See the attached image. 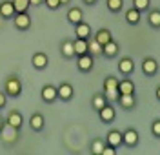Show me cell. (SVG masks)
<instances>
[{"label": "cell", "mask_w": 160, "mask_h": 155, "mask_svg": "<svg viewBox=\"0 0 160 155\" xmlns=\"http://www.w3.org/2000/svg\"><path fill=\"white\" fill-rule=\"evenodd\" d=\"M118 77H113V75H108L104 79V97L108 99V102L117 104L118 101Z\"/></svg>", "instance_id": "6da1fadb"}, {"label": "cell", "mask_w": 160, "mask_h": 155, "mask_svg": "<svg viewBox=\"0 0 160 155\" xmlns=\"http://www.w3.org/2000/svg\"><path fill=\"white\" fill-rule=\"evenodd\" d=\"M4 93L8 97H13V99H17V97L22 95V82H20V79L17 75H9L6 79V82H4Z\"/></svg>", "instance_id": "7a4b0ae2"}, {"label": "cell", "mask_w": 160, "mask_h": 155, "mask_svg": "<svg viewBox=\"0 0 160 155\" xmlns=\"http://www.w3.org/2000/svg\"><path fill=\"white\" fill-rule=\"evenodd\" d=\"M18 132L20 130H17V128H13V126H9V124L6 122L4 126H2V130H0V137H2V142L4 144H15L17 141H18Z\"/></svg>", "instance_id": "3957f363"}, {"label": "cell", "mask_w": 160, "mask_h": 155, "mask_svg": "<svg viewBox=\"0 0 160 155\" xmlns=\"http://www.w3.org/2000/svg\"><path fill=\"white\" fill-rule=\"evenodd\" d=\"M140 142V135L135 128H128L126 132H122V146H128V148H135Z\"/></svg>", "instance_id": "277c9868"}, {"label": "cell", "mask_w": 160, "mask_h": 155, "mask_svg": "<svg viewBox=\"0 0 160 155\" xmlns=\"http://www.w3.org/2000/svg\"><path fill=\"white\" fill-rule=\"evenodd\" d=\"M77 66L82 73H88L95 68V57L91 53H84V55H77Z\"/></svg>", "instance_id": "5b68a950"}, {"label": "cell", "mask_w": 160, "mask_h": 155, "mask_svg": "<svg viewBox=\"0 0 160 155\" xmlns=\"http://www.w3.org/2000/svg\"><path fill=\"white\" fill-rule=\"evenodd\" d=\"M13 24H15V28L18 31H28L31 28V15L28 11H24V13H17L15 17H13Z\"/></svg>", "instance_id": "8992f818"}, {"label": "cell", "mask_w": 160, "mask_h": 155, "mask_svg": "<svg viewBox=\"0 0 160 155\" xmlns=\"http://www.w3.org/2000/svg\"><path fill=\"white\" fill-rule=\"evenodd\" d=\"M117 104H118L122 110H126V111L135 110L137 108V97H135V93H120Z\"/></svg>", "instance_id": "52a82bcc"}, {"label": "cell", "mask_w": 160, "mask_h": 155, "mask_svg": "<svg viewBox=\"0 0 160 155\" xmlns=\"http://www.w3.org/2000/svg\"><path fill=\"white\" fill-rule=\"evenodd\" d=\"M98 117H100V122L102 124H111L115 121V117H117V110H115V106L111 102H108L104 108H100L98 110Z\"/></svg>", "instance_id": "ba28073f"}, {"label": "cell", "mask_w": 160, "mask_h": 155, "mask_svg": "<svg viewBox=\"0 0 160 155\" xmlns=\"http://www.w3.org/2000/svg\"><path fill=\"white\" fill-rule=\"evenodd\" d=\"M142 73L146 77H155L158 73V62L155 60L153 57H146L142 60Z\"/></svg>", "instance_id": "9c48e42d"}, {"label": "cell", "mask_w": 160, "mask_h": 155, "mask_svg": "<svg viewBox=\"0 0 160 155\" xmlns=\"http://www.w3.org/2000/svg\"><path fill=\"white\" fill-rule=\"evenodd\" d=\"M40 99L44 101V102H55L57 99H58V91H57V86H53V84H46L44 88H42V91H40Z\"/></svg>", "instance_id": "30bf717a"}, {"label": "cell", "mask_w": 160, "mask_h": 155, "mask_svg": "<svg viewBox=\"0 0 160 155\" xmlns=\"http://www.w3.org/2000/svg\"><path fill=\"white\" fill-rule=\"evenodd\" d=\"M15 15H17V9H15L13 2L11 0H2V4H0V17L4 20H13Z\"/></svg>", "instance_id": "8fae6325"}, {"label": "cell", "mask_w": 160, "mask_h": 155, "mask_svg": "<svg viewBox=\"0 0 160 155\" xmlns=\"http://www.w3.org/2000/svg\"><path fill=\"white\" fill-rule=\"evenodd\" d=\"M135 71V62L131 57H122L118 60V73L124 77H129L131 73Z\"/></svg>", "instance_id": "7c38bea8"}, {"label": "cell", "mask_w": 160, "mask_h": 155, "mask_svg": "<svg viewBox=\"0 0 160 155\" xmlns=\"http://www.w3.org/2000/svg\"><path fill=\"white\" fill-rule=\"evenodd\" d=\"M57 91H58V99L60 101H71L73 99V95H75V90H73V86H71L69 82H62L57 88Z\"/></svg>", "instance_id": "4fadbf2b"}, {"label": "cell", "mask_w": 160, "mask_h": 155, "mask_svg": "<svg viewBox=\"0 0 160 155\" xmlns=\"http://www.w3.org/2000/svg\"><path fill=\"white\" fill-rule=\"evenodd\" d=\"M31 64H33V68L35 70H46L48 68V64H49V59H48V55L46 53H35L33 55V59H31Z\"/></svg>", "instance_id": "5bb4252c"}, {"label": "cell", "mask_w": 160, "mask_h": 155, "mask_svg": "<svg viewBox=\"0 0 160 155\" xmlns=\"http://www.w3.org/2000/svg\"><path fill=\"white\" fill-rule=\"evenodd\" d=\"M118 51H120V46H118V42H115V40H109L108 44L102 46V55L108 57V59H115L118 55Z\"/></svg>", "instance_id": "9a60e30c"}, {"label": "cell", "mask_w": 160, "mask_h": 155, "mask_svg": "<svg viewBox=\"0 0 160 155\" xmlns=\"http://www.w3.org/2000/svg\"><path fill=\"white\" fill-rule=\"evenodd\" d=\"M75 33H77V39H86V40H89L91 39V26L88 22H78L77 26H75Z\"/></svg>", "instance_id": "2e32d148"}, {"label": "cell", "mask_w": 160, "mask_h": 155, "mask_svg": "<svg viewBox=\"0 0 160 155\" xmlns=\"http://www.w3.org/2000/svg\"><path fill=\"white\" fill-rule=\"evenodd\" d=\"M6 122L9 124V126H13V128H17V130H20L22 124H24V117H22L20 111L13 110V111H9V115L6 117Z\"/></svg>", "instance_id": "e0dca14e"}, {"label": "cell", "mask_w": 160, "mask_h": 155, "mask_svg": "<svg viewBox=\"0 0 160 155\" xmlns=\"http://www.w3.org/2000/svg\"><path fill=\"white\" fill-rule=\"evenodd\" d=\"M29 126H31L33 132H42L44 126H46V119H44V115L38 113V111L33 113L31 115V119H29Z\"/></svg>", "instance_id": "ac0fdd59"}, {"label": "cell", "mask_w": 160, "mask_h": 155, "mask_svg": "<svg viewBox=\"0 0 160 155\" xmlns=\"http://www.w3.org/2000/svg\"><path fill=\"white\" fill-rule=\"evenodd\" d=\"M106 144L120 148V146H122V132H118V130H111L109 133L106 135Z\"/></svg>", "instance_id": "d6986e66"}, {"label": "cell", "mask_w": 160, "mask_h": 155, "mask_svg": "<svg viewBox=\"0 0 160 155\" xmlns=\"http://www.w3.org/2000/svg\"><path fill=\"white\" fill-rule=\"evenodd\" d=\"M93 39L98 42L100 46H104V44H108L109 40H113V33H111L108 28H100V29L95 33V37H93Z\"/></svg>", "instance_id": "ffe728a7"}, {"label": "cell", "mask_w": 160, "mask_h": 155, "mask_svg": "<svg viewBox=\"0 0 160 155\" xmlns=\"http://www.w3.org/2000/svg\"><path fill=\"white\" fill-rule=\"evenodd\" d=\"M60 53L64 55V59H75V46H73V40L66 39V40L60 44Z\"/></svg>", "instance_id": "44dd1931"}, {"label": "cell", "mask_w": 160, "mask_h": 155, "mask_svg": "<svg viewBox=\"0 0 160 155\" xmlns=\"http://www.w3.org/2000/svg\"><path fill=\"white\" fill-rule=\"evenodd\" d=\"M82 18H84V13H82L80 8H71L68 11V22H69L71 26H77L78 22H82Z\"/></svg>", "instance_id": "7402d4cb"}, {"label": "cell", "mask_w": 160, "mask_h": 155, "mask_svg": "<svg viewBox=\"0 0 160 155\" xmlns=\"http://www.w3.org/2000/svg\"><path fill=\"white\" fill-rule=\"evenodd\" d=\"M118 91L120 93H135V82L128 79V77H124V79H120L118 80Z\"/></svg>", "instance_id": "603a6c76"}, {"label": "cell", "mask_w": 160, "mask_h": 155, "mask_svg": "<svg viewBox=\"0 0 160 155\" xmlns=\"http://www.w3.org/2000/svg\"><path fill=\"white\" fill-rule=\"evenodd\" d=\"M126 22H128L129 26H138L140 24V11L135 9V8L128 9L126 11Z\"/></svg>", "instance_id": "cb8c5ba5"}, {"label": "cell", "mask_w": 160, "mask_h": 155, "mask_svg": "<svg viewBox=\"0 0 160 155\" xmlns=\"http://www.w3.org/2000/svg\"><path fill=\"white\" fill-rule=\"evenodd\" d=\"M88 53H91L93 57H102V46L93 37L88 40Z\"/></svg>", "instance_id": "d4e9b609"}, {"label": "cell", "mask_w": 160, "mask_h": 155, "mask_svg": "<svg viewBox=\"0 0 160 155\" xmlns=\"http://www.w3.org/2000/svg\"><path fill=\"white\" fill-rule=\"evenodd\" d=\"M148 22H149L151 28L158 29L160 28V9H153L148 13Z\"/></svg>", "instance_id": "484cf974"}, {"label": "cell", "mask_w": 160, "mask_h": 155, "mask_svg": "<svg viewBox=\"0 0 160 155\" xmlns=\"http://www.w3.org/2000/svg\"><path fill=\"white\" fill-rule=\"evenodd\" d=\"M73 46H75V55H84V53H88V40H86V39H75V40H73Z\"/></svg>", "instance_id": "4316f807"}, {"label": "cell", "mask_w": 160, "mask_h": 155, "mask_svg": "<svg viewBox=\"0 0 160 155\" xmlns=\"http://www.w3.org/2000/svg\"><path fill=\"white\" fill-rule=\"evenodd\" d=\"M108 104V99L104 97V93H97V95H93V102H91V106L98 111L100 108H104Z\"/></svg>", "instance_id": "83f0119b"}, {"label": "cell", "mask_w": 160, "mask_h": 155, "mask_svg": "<svg viewBox=\"0 0 160 155\" xmlns=\"http://www.w3.org/2000/svg\"><path fill=\"white\" fill-rule=\"evenodd\" d=\"M104 146H106V141H104V139H93V142H91V153L93 155H102Z\"/></svg>", "instance_id": "f1b7e54d"}, {"label": "cell", "mask_w": 160, "mask_h": 155, "mask_svg": "<svg viewBox=\"0 0 160 155\" xmlns=\"http://www.w3.org/2000/svg\"><path fill=\"white\" fill-rule=\"evenodd\" d=\"M106 4H108V9L111 13H120L124 9V0H108Z\"/></svg>", "instance_id": "f546056e"}, {"label": "cell", "mask_w": 160, "mask_h": 155, "mask_svg": "<svg viewBox=\"0 0 160 155\" xmlns=\"http://www.w3.org/2000/svg\"><path fill=\"white\" fill-rule=\"evenodd\" d=\"M11 2H13V6H15L17 13H24V11L29 9V6H31L29 0H11Z\"/></svg>", "instance_id": "4dcf8cb0"}, {"label": "cell", "mask_w": 160, "mask_h": 155, "mask_svg": "<svg viewBox=\"0 0 160 155\" xmlns=\"http://www.w3.org/2000/svg\"><path fill=\"white\" fill-rule=\"evenodd\" d=\"M133 8L138 9L140 13H144L151 8V0H133Z\"/></svg>", "instance_id": "1f68e13d"}, {"label": "cell", "mask_w": 160, "mask_h": 155, "mask_svg": "<svg viewBox=\"0 0 160 155\" xmlns=\"http://www.w3.org/2000/svg\"><path fill=\"white\" fill-rule=\"evenodd\" d=\"M151 133L155 135L157 139H160V119H155L151 122Z\"/></svg>", "instance_id": "d6a6232c"}, {"label": "cell", "mask_w": 160, "mask_h": 155, "mask_svg": "<svg viewBox=\"0 0 160 155\" xmlns=\"http://www.w3.org/2000/svg\"><path fill=\"white\" fill-rule=\"evenodd\" d=\"M102 155H118V150H117L115 146L106 144L104 146V150H102Z\"/></svg>", "instance_id": "836d02e7"}, {"label": "cell", "mask_w": 160, "mask_h": 155, "mask_svg": "<svg viewBox=\"0 0 160 155\" xmlns=\"http://www.w3.org/2000/svg\"><path fill=\"white\" fill-rule=\"evenodd\" d=\"M46 2V6L49 8V9H58V8H62V4H60V0H44Z\"/></svg>", "instance_id": "e575fe53"}, {"label": "cell", "mask_w": 160, "mask_h": 155, "mask_svg": "<svg viewBox=\"0 0 160 155\" xmlns=\"http://www.w3.org/2000/svg\"><path fill=\"white\" fill-rule=\"evenodd\" d=\"M6 104H8V95H6L4 91H0V110H4Z\"/></svg>", "instance_id": "d590c367"}, {"label": "cell", "mask_w": 160, "mask_h": 155, "mask_svg": "<svg viewBox=\"0 0 160 155\" xmlns=\"http://www.w3.org/2000/svg\"><path fill=\"white\" fill-rule=\"evenodd\" d=\"M82 2H84L86 6H95V4H97L98 0H82Z\"/></svg>", "instance_id": "8d00e7d4"}, {"label": "cell", "mask_w": 160, "mask_h": 155, "mask_svg": "<svg viewBox=\"0 0 160 155\" xmlns=\"http://www.w3.org/2000/svg\"><path fill=\"white\" fill-rule=\"evenodd\" d=\"M31 2V6H42L44 4V0H29Z\"/></svg>", "instance_id": "74e56055"}, {"label": "cell", "mask_w": 160, "mask_h": 155, "mask_svg": "<svg viewBox=\"0 0 160 155\" xmlns=\"http://www.w3.org/2000/svg\"><path fill=\"white\" fill-rule=\"evenodd\" d=\"M155 97H157V101L160 102V86H157V91H155Z\"/></svg>", "instance_id": "f35d334b"}, {"label": "cell", "mask_w": 160, "mask_h": 155, "mask_svg": "<svg viewBox=\"0 0 160 155\" xmlns=\"http://www.w3.org/2000/svg\"><path fill=\"white\" fill-rule=\"evenodd\" d=\"M4 124H6V119H4V117L0 115V130H2V126H4Z\"/></svg>", "instance_id": "ab89813d"}, {"label": "cell", "mask_w": 160, "mask_h": 155, "mask_svg": "<svg viewBox=\"0 0 160 155\" xmlns=\"http://www.w3.org/2000/svg\"><path fill=\"white\" fill-rule=\"evenodd\" d=\"M69 2H71V0H60V4H62V6H68Z\"/></svg>", "instance_id": "60d3db41"}]
</instances>
